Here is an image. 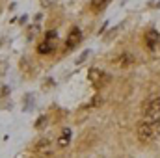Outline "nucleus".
<instances>
[{"mask_svg":"<svg viewBox=\"0 0 160 158\" xmlns=\"http://www.w3.org/2000/svg\"><path fill=\"white\" fill-rule=\"evenodd\" d=\"M143 119L147 123H158L160 121V97L151 99L143 106Z\"/></svg>","mask_w":160,"mask_h":158,"instance_id":"nucleus-1","label":"nucleus"},{"mask_svg":"<svg viewBox=\"0 0 160 158\" xmlns=\"http://www.w3.org/2000/svg\"><path fill=\"white\" fill-rule=\"evenodd\" d=\"M157 138V126L153 123H140L138 126V140L142 143H151L153 140Z\"/></svg>","mask_w":160,"mask_h":158,"instance_id":"nucleus-2","label":"nucleus"},{"mask_svg":"<svg viewBox=\"0 0 160 158\" xmlns=\"http://www.w3.org/2000/svg\"><path fill=\"white\" fill-rule=\"evenodd\" d=\"M88 78H89V82L93 84V87H97V89H101V87H104L106 84H108V80H110V77L104 73V71H101V69H89L88 71Z\"/></svg>","mask_w":160,"mask_h":158,"instance_id":"nucleus-3","label":"nucleus"},{"mask_svg":"<svg viewBox=\"0 0 160 158\" xmlns=\"http://www.w3.org/2000/svg\"><path fill=\"white\" fill-rule=\"evenodd\" d=\"M56 50V32H48L45 41H41L38 45V52L39 54H50Z\"/></svg>","mask_w":160,"mask_h":158,"instance_id":"nucleus-4","label":"nucleus"},{"mask_svg":"<svg viewBox=\"0 0 160 158\" xmlns=\"http://www.w3.org/2000/svg\"><path fill=\"white\" fill-rule=\"evenodd\" d=\"M80 41H82V32H80V28H71V32H69V36H67V39H65L67 48H75Z\"/></svg>","mask_w":160,"mask_h":158,"instance_id":"nucleus-5","label":"nucleus"},{"mask_svg":"<svg viewBox=\"0 0 160 158\" xmlns=\"http://www.w3.org/2000/svg\"><path fill=\"white\" fill-rule=\"evenodd\" d=\"M134 62H136V58H134L132 54H119V56L114 58V65H116V67H128V65H132Z\"/></svg>","mask_w":160,"mask_h":158,"instance_id":"nucleus-6","label":"nucleus"},{"mask_svg":"<svg viewBox=\"0 0 160 158\" xmlns=\"http://www.w3.org/2000/svg\"><path fill=\"white\" fill-rule=\"evenodd\" d=\"M158 32H157V30H153V28H151V30H147V32H145V37H143V39H145V45H147V48H155V47H157V45H158Z\"/></svg>","mask_w":160,"mask_h":158,"instance_id":"nucleus-7","label":"nucleus"},{"mask_svg":"<svg viewBox=\"0 0 160 158\" xmlns=\"http://www.w3.org/2000/svg\"><path fill=\"white\" fill-rule=\"evenodd\" d=\"M69 141H71V130H69V128H63V134L60 136L58 145H60V147H67V145H69Z\"/></svg>","mask_w":160,"mask_h":158,"instance_id":"nucleus-8","label":"nucleus"},{"mask_svg":"<svg viewBox=\"0 0 160 158\" xmlns=\"http://www.w3.org/2000/svg\"><path fill=\"white\" fill-rule=\"evenodd\" d=\"M88 56H89V50H84V52H82V56H80L78 60H77V63H82V62H84Z\"/></svg>","mask_w":160,"mask_h":158,"instance_id":"nucleus-9","label":"nucleus"},{"mask_svg":"<svg viewBox=\"0 0 160 158\" xmlns=\"http://www.w3.org/2000/svg\"><path fill=\"white\" fill-rule=\"evenodd\" d=\"M45 121H47V117H45V116H41V117H39V121L36 123V126H38V128H41V126L45 125Z\"/></svg>","mask_w":160,"mask_h":158,"instance_id":"nucleus-10","label":"nucleus"},{"mask_svg":"<svg viewBox=\"0 0 160 158\" xmlns=\"http://www.w3.org/2000/svg\"><path fill=\"white\" fill-rule=\"evenodd\" d=\"M104 2H108V0H97V4H104Z\"/></svg>","mask_w":160,"mask_h":158,"instance_id":"nucleus-11","label":"nucleus"}]
</instances>
